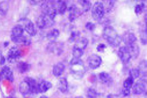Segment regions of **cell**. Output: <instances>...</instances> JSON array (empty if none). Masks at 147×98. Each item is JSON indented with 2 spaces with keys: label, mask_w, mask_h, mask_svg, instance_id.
Here are the masks:
<instances>
[{
  "label": "cell",
  "mask_w": 147,
  "mask_h": 98,
  "mask_svg": "<svg viewBox=\"0 0 147 98\" xmlns=\"http://www.w3.org/2000/svg\"><path fill=\"white\" fill-rule=\"evenodd\" d=\"M103 36L109 44L113 47L119 46L122 41V37L115 28L111 26H106L103 31Z\"/></svg>",
  "instance_id": "cell-1"
},
{
  "label": "cell",
  "mask_w": 147,
  "mask_h": 98,
  "mask_svg": "<svg viewBox=\"0 0 147 98\" xmlns=\"http://www.w3.org/2000/svg\"><path fill=\"white\" fill-rule=\"evenodd\" d=\"M70 71L75 77L77 79L83 77L86 72L85 64L80 58L73 57L70 60Z\"/></svg>",
  "instance_id": "cell-2"
},
{
  "label": "cell",
  "mask_w": 147,
  "mask_h": 98,
  "mask_svg": "<svg viewBox=\"0 0 147 98\" xmlns=\"http://www.w3.org/2000/svg\"><path fill=\"white\" fill-rule=\"evenodd\" d=\"M105 14L104 4L100 2H96L93 5L92 9V16L96 21L100 20Z\"/></svg>",
  "instance_id": "cell-3"
},
{
  "label": "cell",
  "mask_w": 147,
  "mask_h": 98,
  "mask_svg": "<svg viewBox=\"0 0 147 98\" xmlns=\"http://www.w3.org/2000/svg\"><path fill=\"white\" fill-rule=\"evenodd\" d=\"M42 7L43 13L46 14L52 19H55L57 13V7L54 3L51 2L44 3Z\"/></svg>",
  "instance_id": "cell-4"
},
{
  "label": "cell",
  "mask_w": 147,
  "mask_h": 98,
  "mask_svg": "<svg viewBox=\"0 0 147 98\" xmlns=\"http://www.w3.org/2000/svg\"><path fill=\"white\" fill-rule=\"evenodd\" d=\"M24 28L22 25H15L12 29L11 38L12 41L16 43H19L20 38L24 35Z\"/></svg>",
  "instance_id": "cell-5"
},
{
  "label": "cell",
  "mask_w": 147,
  "mask_h": 98,
  "mask_svg": "<svg viewBox=\"0 0 147 98\" xmlns=\"http://www.w3.org/2000/svg\"><path fill=\"white\" fill-rule=\"evenodd\" d=\"M20 50L15 46H13L9 49L7 55V59L10 63L16 62L21 57Z\"/></svg>",
  "instance_id": "cell-6"
},
{
  "label": "cell",
  "mask_w": 147,
  "mask_h": 98,
  "mask_svg": "<svg viewBox=\"0 0 147 98\" xmlns=\"http://www.w3.org/2000/svg\"><path fill=\"white\" fill-rule=\"evenodd\" d=\"M102 60L100 56L97 54L90 55L87 58V62L89 68L92 69H96L102 63Z\"/></svg>",
  "instance_id": "cell-7"
},
{
  "label": "cell",
  "mask_w": 147,
  "mask_h": 98,
  "mask_svg": "<svg viewBox=\"0 0 147 98\" xmlns=\"http://www.w3.org/2000/svg\"><path fill=\"white\" fill-rule=\"evenodd\" d=\"M69 11V19L70 22H73L79 18L80 16L82 15L83 13V11L81 8L78 7L76 5L72 4L68 8Z\"/></svg>",
  "instance_id": "cell-8"
},
{
  "label": "cell",
  "mask_w": 147,
  "mask_h": 98,
  "mask_svg": "<svg viewBox=\"0 0 147 98\" xmlns=\"http://www.w3.org/2000/svg\"><path fill=\"white\" fill-rule=\"evenodd\" d=\"M146 80L142 79L136 83L133 86L132 92L135 95H141L146 90Z\"/></svg>",
  "instance_id": "cell-9"
},
{
  "label": "cell",
  "mask_w": 147,
  "mask_h": 98,
  "mask_svg": "<svg viewBox=\"0 0 147 98\" xmlns=\"http://www.w3.org/2000/svg\"><path fill=\"white\" fill-rule=\"evenodd\" d=\"M64 45L63 42H51L49 45V50L57 55H60L63 51Z\"/></svg>",
  "instance_id": "cell-10"
},
{
  "label": "cell",
  "mask_w": 147,
  "mask_h": 98,
  "mask_svg": "<svg viewBox=\"0 0 147 98\" xmlns=\"http://www.w3.org/2000/svg\"><path fill=\"white\" fill-rule=\"evenodd\" d=\"M0 74L2 79H5L10 82H13L14 81L13 71L8 66L3 67L0 71Z\"/></svg>",
  "instance_id": "cell-11"
},
{
  "label": "cell",
  "mask_w": 147,
  "mask_h": 98,
  "mask_svg": "<svg viewBox=\"0 0 147 98\" xmlns=\"http://www.w3.org/2000/svg\"><path fill=\"white\" fill-rule=\"evenodd\" d=\"M125 46L129 52L131 58H137L140 53V48L136 42L125 45Z\"/></svg>",
  "instance_id": "cell-12"
},
{
  "label": "cell",
  "mask_w": 147,
  "mask_h": 98,
  "mask_svg": "<svg viewBox=\"0 0 147 98\" xmlns=\"http://www.w3.org/2000/svg\"><path fill=\"white\" fill-rule=\"evenodd\" d=\"M119 57L123 63H128L131 58L129 52L125 46H121L118 52Z\"/></svg>",
  "instance_id": "cell-13"
},
{
  "label": "cell",
  "mask_w": 147,
  "mask_h": 98,
  "mask_svg": "<svg viewBox=\"0 0 147 98\" xmlns=\"http://www.w3.org/2000/svg\"><path fill=\"white\" fill-rule=\"evenodd\" d=\"M24 20L26 23L24 29L29 34V36H35L37 32L35 25L33 22L30 20L28 19H24Z\"/></svg>",
  "instance_id": "cell-14"
},
{
  "label": "cell",
  "mask_w": 147,
  "mask_h": 98,
  "mask_svg": "<svg viewBox=\"0 0 147 98\" xmlns=\"http://www.w3.org/2000/svg\"><path fill=\"white\" fill-rule=\"evenodd\" d=\"M24 81L29 84L30 90V93L36 94L39 93L38 83L34 78L30 77H27L24 79Z\"/></svg>",
  "instance_id": "cell-15"
},
{
  "label": "cell",
  "mask_w": 147,
  "mask_h": 98,
  "mask_svg": "<svg viewBox=\"0 0 147 98\" xmlns=\"http://www.w3.org/2000/svg\"><path fill=\"white\" fill-rule=\"evenodd\" d=\"M57 88L63 93H67L69 90V83L66 77H62L60 78L57 83Z\"/></svg>",
  "instance_id": "cell-16"
},
{
  "label": "cell",
  "mask_w": 147,
  "mask_h": 98,
  "mask_svg": "<svg viewBox=\"0 0 147 98\" xmlns=\"http://www.w3.org/2000/svg\"><path fill=\"white\" fill-rule=\"evenodd\" d=\"M65 69V64L62 62H58L53 67V75L56 77L61 76L64 72Z\"/></svg>",
  "instance_id": "cell-17"
},
{
  "label": "cell",
  "mask_w": 147,
  "mask_h": 98,
  "mask_svg": "<svg viewBox=\"0 0 147 98\" xmlns=\"http://www.w3.org/2000/svg\"><path fill=\"white\" fill-rule=\"evenodd\" d=\"M122 40L125 45H127L131 43H136L137 40V38L133 33L127 32L122 37Z\"/></svg>",
  "instance_id": "cell-18"
},
{
  "label": "cell",
  "mask_w": 147,
  "mask_h": 98,
  "mask_svg": "<svg viewBox=\"0 0 147 98\" xmlns=\"http://www.w3.org/2000/svg\"><path fill=\"white\" fill-rule=\"evenodd\" d=\"M88 42L89 41L86 38L84 37L80 38L77 41H76L73 47L85 50L88 45Z\"/></svg>",
  "instance_id": "cell-19"
},
{
  "label": "cell",
  "mask_w": 147,
  "mask_h": 98,
  "mask_svg": "<svg viewBox=\"0 0 147 98\" xmlns=\"http://www.w3.org/2000/svg\"><path fill=\"white\" fill-rule=\"evenodd\" d=\"M52 87V84L51 82L47 81H42L38 85L39 93H45L51 89Z\"/></svg>",
  "instance_id": "cell-20"
},
{
  "label": "cell",
  "mask_w": 147,
  "mask_h": 98,
  "mask_svg": "<svg viewBox=\"0 0 147 98\" xmlns=\"http://www.w3.org/2000/svg\"><path fill=\"white\" fill-rule=\"evenodd\" d=\"M60 31L57 28H54L50 31L47 34V38L51 42H55L60 35Z\"/></svg>",
  "instance_id": "cell-21"
},
{
  "label": "cell",
  "mask_w": 147,
  "mask_h": 98,
  "mask_svg": "<svg viewBox=\"0 0 147 98\" xmlns=\"http://www.w3.org/2000/svg\"><path fill=\"white\" fill-rule=\"evenodd\" d=\"M99 78L101 81L105 84H111L113 82L112 77L107 72H100L99 74Z\"/></svg>",
  "instance_id": "cell-22"
},
{
  "label": "cell",
  "mask_w": 147,
  "mask_h": 98,
  "mask_svg": "<svg viewBox=\"0 0 147 98\" xmlns=\"http://www.w3.org/2000/svg\"><path fill=\"white\" fill-rule=\"evenodd\" d=\"M17 67L20 72L22 74H24L30 70L31 68V64L27 62H20L18 63Z\"/></svg>",
  "instance_id": "cell-23"
},
{
  "label": "cell",
  "mask_w": 147,
  "mask_h": 98,
  "mask_svg": "<svg viewBox=\"0 0 147 98\" xmlns=\"http://www.w3.org/2000/svg\"><path fill=\"white\" fill-rule=\"evenodd\" d=\"M19 90L20 93L23 95H26L30 93L29 84L24 80L20 84Z\"/></svg>",
  "instance_id": "cell-24"
},
{
  "label": "cell",
  "mask_w": 147,
  "mask_h": 98,
  "mask_svg": "<svg viewBox=\"0 0 147 98\" xmlns=\"http://www.w3.org/2000/svg\"><path fill=\"white\" fill-rule=\"evenodd\" d=\"M101 95L92 88H88L86 91L87 98H100Z\"/></svg>",
  "instance_id": "cell-25"
},
{
  "label": "cell",
  "mask_w": 147,
  "mask_h": 98,
  "mask_svg": "<svg viewBox=\"0 0 147 98\" xmlns=\"http://www.w3.org/2000/svg\"><path fill=\"white\" fill-rule=\"evenodd\" d=\"M9 8V4L8 2L3 1L0 3V15H6L8 12Z\"/></svg>",
  "instance_id": "cell-26"
},
{
  "label": "cell",
  "mask_w": 147,
  "mask_h": 98,
  "mask_svg": "<svg viewBox=\"0 0 147 98\" xmlns=\"http://www.w3.org/2000/svg\"><path fill=\"white\" fill-rule=\"evenodd\" d=\"M67 9V6L66 2L63 1H58V7L57 8V13L60 15H63Z\"/></svg>",
  "instance_id": "cell-27"
},
{
  "label": "cell",
  "mask_w": 147,
  "mask_h": 98,
  "mask_svg": "<svg viewBox=\"0 0 147 98\" xmlns=\"http://www.w3.org/2000/svg\"><path fill=\"white\" fill-rule=\"evenodd\" d=\"M42 15L43 17L45 28L51 27L55 24V19H52L48 15L43 13L42 14Z\"/></svg>",
  "instance_id": "cell-28"
},
{
  "label": "cell",
  "mask_w": 147,
  "mask_h": 98,
  "mask_svg": "<svg viewBox=\"0 0 147 98\" xmlns=\"http://www.w3.org/2000/svg\"><path fill=\"white\" fill-rule=\"evenodd\" d=\"M78 2L81 6V9L83 13L89 11L92 7V4L90 1L82 0V1H79Z\"/></svg>",
  "instance_id": "cell-29"
},
{
  "label": "cell",
  "mask_w": 147,
  "mask_h": 98,
  "mask_svg": "<svg viewBox=\"0 0 147 98\" xmlns=\"http://www.w3.org/2000/svg\"><path fill=\"white\" fill-rule=\"evenodd\" d=\"M135 79L129 76L124 81L123 87L125 89H130L133 87Z\"/></svg>",
  "instance_id": "cell-30"
},
{
  "label": "cell",
  "mask_w": 147,
  "mask_h": 98,
  "mask_svg": "<svg viewBox=\"0 0 147 98\" xmlns=\"http://www.w3.org/2000/svg\"><path fill=\"white\" fill-rule=\"evenodd\" d=\"M80 38V32L79 31H72L69 38V41L70 42H75Z\"/></svg>",
  "instance_id": "cell-31"
},
{
  "label": "cell",
  "mask_w": 147,
  "mask_h": 98,
  "mask_svg": "<svg viewBox=\"0 0 147 98\" xmlns=\"http://www.w3.org/2000/svg\"><path fill=\"white\" fill-rule=\"evenodd\" d=\"M32 42L30 36L23 35L20 38L19 43H21L25 46H30L32 44Z\"/></svg>",
  "instance_id": "cell-32"
},
{
  "label": "cell",
  "mask_w": 147,
  "mask_h": 98,
  "mask_svg": "<svg viewBox=\"0 0 147 98\" xmlns=\"http://www.w3.org/2000/svg\"><path fill=\"white\" fill-rule=\"evenodd\" d=\"M140 71L139 68H134L129 70V76L132 77L134 79L138 78L140 76Z\"/></svg>",
  "instance_id": "cell-33"
},
{
  "label": "cell",
  "mask_w": 147,
  "mask_h": 98,
  "mask_svg": "<svg viewBox=\"0 0 147 98\" xmlns=\"http://www.w3.org/2000/svg\"><path fill=\"white\" fill-rule=\"evenodd\" d=\"M85 50L75 48L73 47V55L74 58H80L84 53Z\"/></svg>",
  "instance_id": "cell-34"
},
{
  "label": "cell",
  "mask_w": 147,
  "mask_h": 98,
  "mask_svg": "<svg viewBox=\"0 0 147 98\" xmlns=\"http://www.w3.org/2000/svg\"><path fill=\"white\" fill-rule=\"evenodd\" d=\"M36 24L38 27L40 29H43V28H45L44 20L42 14L37 19Z\"/></svg>",
  "instance_id": "cell-35"
},
{
  "label": "cell",
  "mask_w": 147,
  "mask_h": 98,
  "mask_svg": "<svg viewBox=\"0 0 147 98\" xmlns=\"http://www.w3.org/2000/svg\"><path fill=\"white\" fill-rule=\"evenodd\" d=\"M145 5L144 3L141 4H137L135 6V12L136 14L141 13L143 9L145 8Z\"/></svg>",
  "instance_id": "cell-36"
},
{
  "label": "cell",
  "mask_w": 147,
  "mask_h": 98,
  "mask_svg": "<svg viewBox=\"0 0 147 98\" xmlns=\"http://www.w3.org/2000/svg\"><path fill=\"white\" fill-rule=\"evenodd\" d=\"M85 27L86 29L90 32H93L96 28V26L94 23L91 21L87 22L85 24Z\"/></svg>",
  "instance_id": "cell-37"
},
{
  "label": "cell",
  "mask_w": 147,
  "mask_h": 98,
  "mask_svg": "<svg viewBox=\"0 0 147 98\" xmlns=\"http://www.w3.org/2000/svg\"><path fill=\"white\" fill-rule=\"evenodd\" d=\"M140 73L141 72L144 73L146 75V72H147V62L146 61H143L140 64Z\"/></svg>",
  "instance_id": "cell-38"
},
{
  "label": "cell",
  "mask_w": 147,
  "mask_h": 98,
  "mask_svg": "<svg viewBox=\"0 0 147 98\" xmlns=\"http://www.w3.org/2000/svg\"><path fill=\"white\" fill-rule=\"evenodd\" d=\"M141 41L143 45H146L147 44V32L146 28L142 32L141 36Z\"/></svg>",
  "instance_id": "cell-39"
},
{
  "label": "cell",
  "mask_w": 147,
  "mask_h": 98,
  "mask_svg": "<svg viewBox=\"0 0 147 98\" xmlns=\"http://www.w3.org/2000/svg\"><path fill=\"white\" fill-rule=\"evenodd\" d=\"M106 48V46L105 44H100L97 46V50L99 52H103L105 51Z\"/></svg>",
  "instance_id": "cell-40"
},
{
  "label": "cell",
  "mask_w": 147,
  "mask_h": 98,
  "mask_svg": "<svg viewBox=\"0 0 147 98\" xmlns=\"http://www.w3.org/2000/svg\"><path fill=\"white\" fill-rule=\"evenodd\" d=\"M6 62V58L4 55L0 54V65H3Z\"/></svg>",
  "instance_id": "cell-41"
},
{
  "label": "cell",
  "mask_w": 147,
  "mask_h": 98,
  "mask_svg": "<svg viewBox=\"0 0 147 98\" xmlns=\"http://www.w3.org/2000/svg\"><path fill=\"white\" fill-rule=\"evenodd\" d=\"M123 95L125 96H128L130 94V89H124L123 91Z\"/></svg>",
  "instance_id": "cell-42"
},
{
  "label": "cell",
  "mask_w": 147,
  "mask_h": 98,
  "mask_svg": "<svg viewBox=\"0 0 147 98\" xmlns=\"http://www.w3.org/2000/svg\"><path fill=\"white\" fill-rule=\"evenodd\" d=\"M107 98H118L117 96L113 94H109L107 96Z\"/></svg>",
  "instance_id": "cell-43"
},
{
  "label": "cell",
  "mask_w": 147,
  "mask_h": 98,
  "mask_svg": "<svg viewBox=\"0 0 147 98\" xmlns=\"http://www.w3.org/2000/svg\"><path fill=\"white\" fill-rule=\"evenodd\" d=\"M9 42L7 41V42H5V43H4V46H5V47H7V46H8V45H9Z\"/></svg>",
  "instance_id": "cell-44"
},
{
  "label": "cell",
  "mask_w": 147,
  "mask_h": 98,
  "mask_svg": "<svg viewBox=\"0 0 147 98\" xmlns=\"http://www.w3.org/2000/svg\"><path fill=\"white\" fill-rule=\"evenodd\" d=\"M39 98H49L47 96H45V95H43V96H41Z\"/></svg>",
  "instance_id": "cell-45"
},
{
  "label": "cell",
  "mask_w": 147,
  "mask_h": 98,
  "mask_svg": "<svg viewBox=\"0 0 147 98\" xmlns=\"http://www.w3.org/2000/svg\"><path fill=\"white\" fill-rule=\"evenodd\" d=\"M74 98H84V97H83V96H76V97H75Z\"/></svg>",
  "instance_id": "cell-46"
},
{
  "label": "cell",
  "mask_w": 147,
  "mask_h": 98,
  "mask_svg": "<svg viewBox=\"0 0 147 98\" xmlns=\"http://www.w3.org/2000/svg\"><path fill=\"white\" fill-rule=\"evenodd\" d=\"M12 98V97H11V98Z\"/></svg>",
  "instance_id": "cell-47"
}]
</instances>
